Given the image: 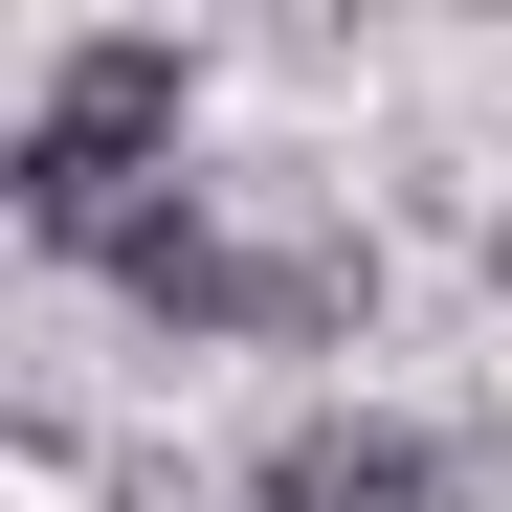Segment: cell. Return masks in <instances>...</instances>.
Listing matches in <instances>:
<instances>
[{
	"label": "cell",
	"mask_w": 512,
	"mask_h": 512,
	"mask_svg": "<svg viewBox=\"0 0 512 512\" xmlns=\"http://www.w3.org/2000/svg\"><path fill=\"white\" fill-rule=\"evenodd\" d=\"M179 134H201V45L179 23H67L23 67V134H0V223H23L45 268H90L112 201L179 179Z\"/></svg>",
	"instance_id": "obj_1"
},
{
	"label": "cell",
	"mask_w": 512,
	"mask_h": 512,
	"mask_svg": "<svg viewBox=\"0 0 512 512\" xmlns=\"http://www.w3.org/2000/svg\"><path fill=\"white\" fill-rule=\"evenodd\" d=\"M90 290H134L156 334H223V357H312V334L379 312V245L357 223H245L223 179H156V201H112Z\"/></svg>",
	"instance_id": "obj_2"
},
{
	"label": "cell",
	"mask_w": 512,
	"mask_h": 512,
	"mask_svg": "<svg viewBox=\"0 0 512 512\" xmlns=\"http://www.w3.org/2000/svg\"><path fill=\"white\" fill-rule=\"evenodd\" d=\"M245 512H446V446L401 401H290L245 446Z\"/></svg>",
	"instance_id": "obj_3"
},
{
	"label": "cell",
	"mask_w": 512,
	"mask_h": 512,
	"mask_svg": "<svg viewBox=\"0 0 512 512\" xmlns=\"http://www.w3.org/2000/svg\"><path fill=\"white\" fill-rule=\"evenodd\" d=\"M490 268H512V223H490Z\"/></svg>",
	"instance_id": "obj_4"
}]
</instances>
